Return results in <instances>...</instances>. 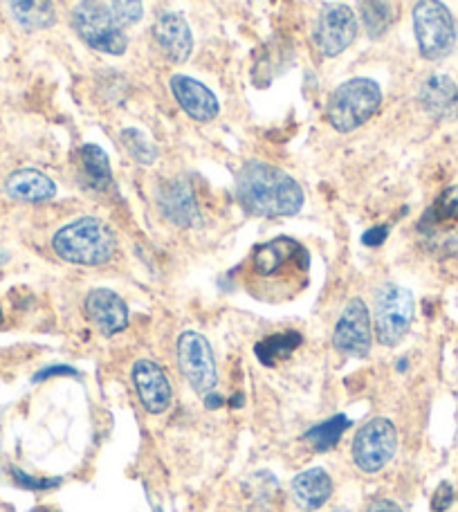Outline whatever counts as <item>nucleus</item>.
<instances>
[{"label":"nucleus","instance_id":"nucleus-1","mask_svg":"<svg viewBox=\"0 0 458 512\" xmlns=\"http://www.w3.org/2000/svg\"><path fill=\"white\" fill-rule=\"evenodd\" d=\"M247 268L245 286L256 299H292L306 286L308 252L295 239L281 236L254 248Z\"/></svg>","mask_w":458,"mask_h":512},{"label":"nucleus","instance_id":"nucleus-2","mask_svg":"<svg viewBox=\"0 0 458 512\" xmlns=\"http://www.w3.org/2000/svg\"><path fill=\"white\" fill-rule=\"evenodd\" d=\"M236 198L247 214L274 218L295 216L304 207V189L279 167L252 160L236 176Z\"/></svg>","mask_w":458,"mask_h":512},{"label":"nucleus","instance_id":"nucleus-3","mask_svg":"<svg viewBox=\"0 0 458 512\" xmlns=\"http://www.w3.org/2000/svg\"><path fill=\"white\" fill-rule=\"evenodd\" d=\"M115 234L99 218L86 216L54 234L52 248L59 259L75 265H102L115 254Z\"/></svg>","mask_w":458,"mask_h":512},{"label":"nucleus","instance_id":"nucleus-4","mask_svg":"<svg viewBox=\"0 0 458 512\" xmlns=\"http://www.w3.org/2000/svg\"><path fill=\"white\" fill-rule=\"evenodd\" d=\"M382 104V90L373 79H351L335 90L328 99L326 117L335 131L351 133L364 126L378 113Z\"/></svg>","mask_w":458,"mask_h":512},{"label":"nucleus","instance_id":"nucleus-5","mask_svg":"<svg viewBox=\"0 0 458 512\" xmlns=\"http://www.w3.org/2000/svg\"><path fill=\"white\" fill-rule=\"evenodd\" d=\"M72 27H75L79 39L97 52L119 57L128 48V39L113 9L99 3V0H81L72 12Z\"/></svg>","mask_w":458,"mask_h":512},{"label":"nucleus","instance_id":"nucleus-6","mask_svg":"<svg viewBox=\"0 0 458 512\" xmlns=\"http://www.w3.org/2000/svg\"><path fill=\"white\" fill-rule=\"evenodd\" d=\"M414 32L420 54L429 61H441L456 45V23L441 0H418L414 7Z\"/></svg>","mask_w":458,"mask_h":512},{"label":"nucleus","instance_id":"nucleus-7","mask_svg":"<svg viewBox=\"0 0 458 512\" xmlns=\"http://www.w3.org/2000/svg\"><path fill=\"white\" fill-rule=\"evenodd\" d=\"M414 322V295L398 283H384L375 292L373 326L382 346H396Z\"/></svg>","mask_w":458,"mask_h":512},{"label":"nucleus","instance_id":"nucleus-8","mask_svg":"<svg viewBox=\"0 0 458 512\" xmlns=\"http://www.w3.org/2000/svg\"><path fill=\"white\" fill-rule=\"evenodd\" d=\"M398 450V429L387 418H373L357 429L353 461L366 474L387 468Z\"/></svg>","mask_w":458,"mask_h":512},{"label":"nucleus","instance_id":"nucleus-9","mask_svg":"<svg viewBox=\"0 0 458 512\" xmlns=\"http://www.w3.org/2000/svg\"><path fill=\"white\" fill-rule=\"evenodd\" d=\"M178 367L182 376L187 378L189 387L200 396L216 391L218 373L212 344L207 342L205 335L196 331H187L178 340Z\"/></svg>","mask_w":458,"mask_h":512},{"label":"nucleus","instance_id":"nucleus-10","mask_svg":"<svg viewBox=\"0 0 458 512\" xmlns=\"http://www.w3.org/2000/svg\"><path fill=\"white\" fill-rule=\"evenodd\" d=\"M373 344V328L369 308L362 299H351L337 319L333 331V346L348 358H366Z\"/></svg>","mask_w":458,"mask_h":512},{"label":"nucleus","instance_id":"nucleus-11","mask_svg":"<svg viewBox=\"0 0 458 512\" xmlns=\"http://www.w3.org/2000/svg\"><path fill=\"white\" fill-rule=\"evenodd\" d=\"M357 36V16L351 7L331 3L319 12L315 25V45L324 57H337Z\"/></svg>","mask_w":458,"mask_h":512},{"label":"nucleus","instance_id":"nucleus-12","mask_svg":"<svg viewBox=\"0 0 458 512\" xmlns=\"http://www.w3.org/2000/svg\"><path fill=\"white\" fill-rule=\"evenodd\" d=\"M84 313L88 317V322L106 337L122 333L128 326V308L124 304V299L113 290H90L84 304Z\"/></svg>","mask_w":458,"mask_h":512},{"label":"nucleus","instance_id":"nucleus-13","mask_svg":"<svg viewBox=\"0 0 458 512\" xmlns=\"http://www.w3.org/2000/svg\"><path fill=\"white\" fill-rule=\"evenodd\" d=\"M133 382L137 398L149 414H164L171 405V384L164 371L151 360H140L133 367Z\"/></svg>","mask_w":458,"mask_h":512},{"label":"nucleus","instance_id":"nucleus-14","mask_svg":"<svg viewBox=\"0 0 458 512\" xmlns=\"http://www.w3.org/2000/svg\"><path fill=\"white\" fill-rule=\"evenodd\" d=\"M160 212L167 221L178 227H196L200 225V209L196 203V194L187 180H169L158 191Z\"/></svg>","mask_w":458,"mask_h":512},{"label":"nucleus","instance_id":"nucleus-15","mask_svg":"<svg viewBox=\"0 0 458 512\" xmlns=\"http://www.w3.org/2000/svg\"><path fill=\"white\" fill-rule=\"evenodd\" d=\"M171 93L176 97V102L180 104L182 111L196 122H212L216 120L218 111H221V106H218V99L212 90L191 77H185V75L171 77Z\"/></svg>","mask_w":458,"mask_h":512},{"label":"nucleus","instance_id":"nucleus-16","mask_svg":"<svg viewBox=\"0 0 458 512\" xmlns=\"http://www.w3.org/2000/svg\"><path fill=\"white\" fill-rule=\"evenodd\" d=\"M153 39L173 63H185L194 50V34L180 14L167 12L153 23Z\"/></svg>","mask_w":458,"mask_h":512},{"label":"nucleus","instance_id":"nucleus-17","mask_svg":"<svg viewBox=\"0 0 458 512\" xmlns=\"http://www.w3.org/2000/svg\"><path fill=\"white\" fill-rule=\"evenodd\" d=\"M420 104L434 120H452L458 115V86L445 75L429 77L420 88Z\"/></svg>","mask_w":458,"mask_h":512},{"label":"nucleus","instance_id":"nucleus-18","mask_svg":"<svg viewBox=\"0 0 458 512\" xmlns=\"http://www.w3.org/2000/svg\"><path fill=\"white\" fill-rule=\"evenodd\" d=\"M5 191L9 198L21 200V203H45L57 196V185L41 171L21 169L7 178Z\"/></svg>","mask_w":458,"mask_h":512},{"label":"nucleus","instance_id":"nucleus-19","mask_svg":"<svg viewBox=\"0 0 458 512\" xmlns=\"http://www.w3.org/2000/svg\"><path fill=\"white\" fill-rule=\"evenodd\" d=\"M292 495L304 510H319L333 495V481L322 468H313L292 479Z\"/></svg>","mask_w":458,"mask_h":512},{"label":"nucleus","instance_id":"nucleus-20","mask_svg":"<svg viewBox=\"0 0 458 512\" xmlns=\"http://www.w3.org/2000/svg\"><path fill=\"white\" fill-rule=\"evenodd\" d=\"M9 9H12L16 23L27 32L48 30L57 23V9L52 0H9Z\"/></svg>","mask_w":458,"mask_h":512},{"label":"nucleus","instance_id":"nucleus-21","mask_svg":"<svg viewBox=\"0 0 458 512\" xmlns=\"http://www.w3.org/2000/svg\"><path fill=\"white\" fill-rule=\"evenodd\" d=\"M81 171H84L88 187H93L95 191H106L113 185L111 162H108L104 149H99L97 144L81 146Z\"/></svg>","mask_w":458,"mask_h":512},{"label":"nucleus","instance_id":"nucleus-22","mask_svg":"<svg viewBox=\"0 0 458 512\" xmlns=\"http://www.w3.org/2000/svg\"><path fill=\"white\" fill-rule=\"evenodd\" d=\"M301 342H304V337L297 331H286L265 337L263 342L256 344L254 351L256 358H259L265 367H277V362L290 358V355L299 349Z\"/></svg>","mask_w":458,"mask_h":512},{"label":"nucleus","instance_id":"nucleus-23","mask_svg":"<svg viewBox=\"0 0 458 512\" xmlns=\"http://www.w3.org/2000/svg\"><path fill=\"white\" fill-rule=\"evenodd\" d=\"M360 14L371 39H380L387 34L393 23V9L389 0H362Z\"/></svg>","mask_w":458,"mask_h":512},{"label":"nucleus","instance_id":"nucleus-24","mask_svg":"<svg viewBox=\"0 0 458 512\" xmlns=\"http://www.w3.org/2000/svg\"><path fill=\"white\" fill-rule=\"evenodd\" d=\"M348 427H351V423H348L346 416H333L331 420H326V423H319L317 427L310 429L306 434V441L313 445V450L328 452L340 443V438Z\"/></svg>","mask_w":458,"mask_h":512},{"label":"nucleus","instance_id":"nucleus-25","mask_svg":"<svg viewBox=\"0 0 458 512\" xmlns=\"http://www.w3.org/2000/svg\"><path fill=\"white\" fill-rule=\"evenodd\" d=\"M454 221H458V187H450L443 191L441 198H438L434 207L427 212L423 225L438 227Z\"/></svg>","mask_w":458,"mask_h":512},{"label":"nucleus","instance_id":"nucleus-26","mask_svg":"<svg viewBox=\"0 0 458 512\" xmlns=\"http://www.w3.org/2000/svg\"><path fill=\"white\" fill-rule=\"evenodd\" d=\"M122 142L126 146V151L131 153V158L137 162L153 164L155 158H158V149H155V146L146 140V135L137 131V128H124Z\"/></svg>","mask_w":458,"mask_h":512},{"label":"nucleus","instance_id":"nucleus-27","mask_svg":"<svg viewBox=\"0 0 458 512\" xmlns=\"http://www.w3.org/2000/svg\"><path fill=\"white\" fill-rule=\"evenodd\" d=\"M111 9L119 25H135L144 16L142 0H111Z\"/></svg>","mask_w":458,"mask_h":512},{"label":"nucleus","instance_id":"nucleus-28","mask_svg":"<svg viewBox=\"0 0 458 512\" xmlns=\"http://www.w3.org/2000/svg\"><path fill=\"white\" fill-rule=\"evenodd\" d=\"M12 479L18 483V486L25 490H50L57 488L61 479H43V477H32V474H25L21 470H12Z\"/></svg>","mask_w":458,"mask_h":512},{"label":"nucleus","instance_id":"nucleus-29","mask_svg":"<svg viewBox=\"0 0 458 512\" xmlns=\"http://www.w3.org/2000/svg\"><path fill=\"white\" fill-rule=\"evenodd\" d=\"M452 501H454V488L450 486V483H441V486H438L434 492L432 512H445L452 506Z\"/></svg>","mask_w":458,"mask_h":512},{"label":"nucleus","instance_id":"nucleus-30","mask_svg":"<svg viewBox=\"0 0 458 512\" xmlns=\"http://www.w3.org/2000/svg\"><path fill=\"white\" fill-rule=\"evenodd\" d=\"M387 236H389V227L378 225V227H371L369 232H364L362 243L369 245V248H380V245L387 241Z\"/></svg>","mask_w":458,"mask_h":512},{"label":"nucleus","instance_id":"nucleus-31","mask_svg":"<svg viewBox=\"0 0 458 512\" xmlns=\"http://www.w3.org/2000/svg\"><path fill=\"white\" fill-rule=\"evenodd\" d=\"M54 376H79V371L72 369V367H48V369H43V371L36 373L34 382L48 380V378H54Z\"/></svg>","mask_w":458,"mask_h":512},{"label":"nucleus","instance_id":"nucleus-32","mask_svg":"<svg viewBox=\"0 0 458 512\" xmlns=\"http://www.w3.org/2000/svg\"><path fill=\"white\" fill-rule=\"evenodd\" d=\"M369 512H402V508L389 499H378L369 506Z\"/></svg>","mask_w":458,"mask_h":512},{"label":"nucleus","instance_id":"nucleus-33","mask_svg":"<svg viewBox=\"0 0 458 512\" xmlns=\"http://www.w3.org/2000/svg\"><path fill=\"white\" fill-rule=\"evenodd\" d=\"M205 402H207L209 409H218V407H221L223 402H225V398L218 396L216 391H212V393H207V396H205Z\"/></svg>","mask_w":458,"mask_h":512},{"label":"nucleus","instance_id":"nucleus-34","mask_svg":"<svg viewBox=\"0 0 458 512\" xmlns=\"http://www.w3.org/2000/svg\"><path fill=\"white\" fill-rule=\"evenodd\" d=\"M7 259H9V254L0 250V265H5V263H7Z\"/></svg>","mask_w":458,"mask_h":512},{"label":"nucleus","instance_id":"nucleus-35","mask_svg":"<svg viewBox=\"0 0 458 512\" xmlns=\"http://www.w3.org/2000/svg\"><path fill=\"white\" fill-rule=\"evenodd\" d=\"M234 407H241V402H243V396H241V393H238V396H234Z\"/></svg>","mask_w":458,"mask_h":512},{"label":"nucleus","instance_id":"nucleus-36","mask_svg":"<svg viewBox=\"0 0 458 512\" xmlns=\"http://www.w3.org/2000/svg\"><path fill=\"white\" fill-rule=\"evenodd\" d=\"M398 371H407V360H400L398 362Z\"/></svg>","mask_w":458,"mask_h":512},{"label":"nucleus","instance_id":"nucleus-37","mask_svg":"<svg viewBox=\"0 0 458 512\" xmlns=\"http://www.w3.org/2000/svg\"><path fill=\"white\" fill-rule=\"evenodd\" d=\"M32 512H54V510H50V508H34Z\"/></svg>","mask_w":458,"mask_h":512},{"label":"nucleus","instance_id":"nucleus-38","mask_svg":"<svg viewBox=\"0 0 458 512\" xmlns=\"http://www.w3.org/2000/svg\"><path fill=\"white\" fill-rule=\"evenodd\" d=\"M333 512H348L346 508H337V510H333Z\"/></svg>","mask_w":458,"mask_h":512}]
</instances>
